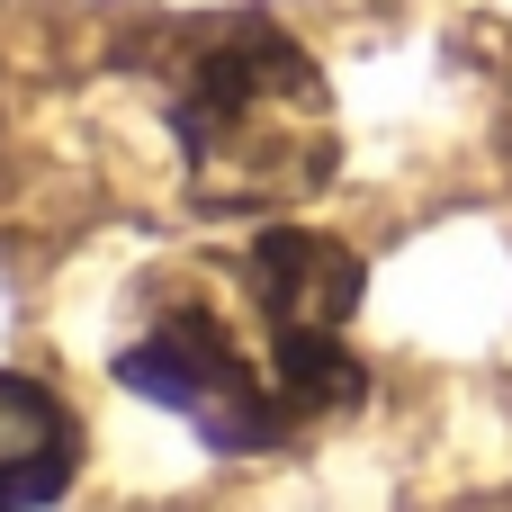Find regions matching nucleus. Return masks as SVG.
Instances as JSON below:
<instances>
[{"instance_id": "3", "label": "nucleus", "mask_w": 512, "mask_h": 512, "mask_svg": "<svg viewBox=\"0 0 512 512\" xmlns=\"http://www.w3.org/2000/svg\"><path fill=\"white\" fill-rule=\"evenodd\" d=\"M81 468V423L54 387L0 369V512H45Z\"/></svg>"}, {"instance_id": "1", "label": "nucleus", "mask_w": 512, "mask_h": 512, "mask_svg": "<svg viewBox=\"0 0 512 512\" xmlns=\"http://www.w3.org/2000/svg\"><path fill=\"white\" fill-rule=\"evenodd\" d=\"M360 261L306 225L252 234L234 261L144 297L117 378L180 414L207 450H279L360 396Z\"/></svg>"}, {"instance_id": "2", "label": "nucleus", "mask_w": 512, "mask_h": 512, "mask_svg": "<svg viewBox=\"0 0 512 512\" xmlns=\"http://www.w3.org/2000/svg\"><path fill=\"white\" fill-rule=\"evenodd\" d=\"M162 117L207 216H279L333 180V99L270 18L198 27L162 81Z\"/></svg>"}]
</instances>
